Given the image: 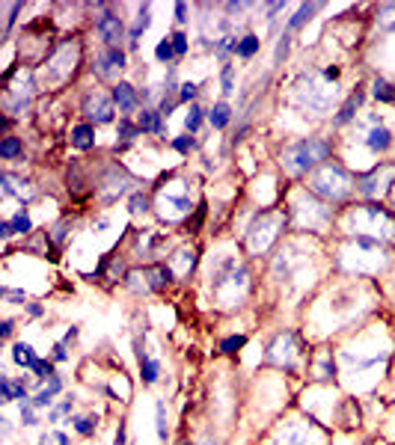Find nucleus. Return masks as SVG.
Wrapping results in <instances>:
<instances>
[{"label":"nucleus","instance_id":"4c0bfd02","mask_svg":"<svg viewBox=\"0 0 395 445\" xmlns=\"http://www.w3.org/2000/svg\"><path fill=\"white\" fill-rule=\"evenodd\" d=\"M21 425H24V428H36V425H39V416H36V407H33V398L21 400Z\"/></svg>","mask_w":395,"mask_h":445},{"label":"nucleus","instance_id":"79ce46f5","mask_svg":"<svg viewBox=\"0 0 395 445\" xmlns=\"http://www.w3.org/2000/svg\"><path fill=\"white\" fill-rule=\"evenodd\" d=\"M72 407H74V398H65L63 404H57V407H51V410H48V421L54 425V421H60L63 416H69V413H72Z\"/></svg>","mask_w":395,"mask_h":445},{"label":"nucleus","instance_id":"412c9836","mask_svg":"<svg viewBox=\"0 0 395 445\" xmlns=\"http://www.w3.org/2000/svg\"><path fill=\"white\" fill-rule=\"evenodd\" d=\"M13 362L18 365V369L33 371V369H36V362H39V356H36V350H33L27 341H15L13 344Z\"/></svg>","mask_w":395,"mask_h":445},{"label":"nucleus","instance_id":"f3484780","mask_svg":"<svg viewBox=\"0 0 395 445\" xmlns=\"http://www.w3.org/2000/svg\"><path fill=\"white\" fill-rule=\"evenodd\" d=\"M363 143H366V149L371 154H383V152H389V146H392V131L387 125H371V131L366 134Z\"/></svg>","mask_w":395,"mask_h":445},{"label":"nucleus","instance_id":"2f4dec72","mask_svg":"<svg viewBox=\"0 0 395 445\" xmlns=\"http://www.w3.org/2000/svg\"><path fill=\"white\" fill-rule=\"evenodd\" d=\"M9 222H13V232H15V235H21V238H27L30 232H33V220H30V211L27 208H18L15 217L9 220Z\"/></svg>","mask_w":395,"mask_h":445},{"label":"nucleus","instance_id":"6ab92c4d","mask_svg":"<svg viewBox=\"0 0 395 445\" xmlns=\"http://www.w3.org/2000/svg\"><path fill=\"white\" fill-rule=\"evenodd\" d=\"M137 359H140V377H143V386H155L161 380V362L152 359V356L143 350V344L137 341Z\"/></svg>","mask_w":395,"mask_h":445},{"label":"nucleus","instance_id":"bf43d9fd","mask_svg":"<svg viewBox=\"0 0 395 445\" xmlns=\"http://www.w3.org/2000/svg\"><path fill=\"white\" fill-rule=\"evenodd\" d=\"M107 226H111V220H107V217H98V220H95V229H98V232H104Z\"/></svg>","mask_w":395,"mask_h":445},{"label":"nucleus","instance_id":"49530a36","mask_svg":"<svg viewBox=\"0 0 395 445\" xmlns=\"http://www.w3.org/2000/svg\"><path fill=\"white\" fill-rule=\"evenodd\" d=\"M241 348H247V336H229L220 341V353H238Z\"/></svg>","mask_w":395,"mask_h":445},{"label":"nucleus","instance_id":"9b49d317","mask_svg":"<svg viewBox=\"0 0 395 445\" xmlns=\"http://www.w3.org/2000/svg\"><path fill=\"white\" fill-rule=\"evenodd\" d=\"M125 69H128V54L122 48H104L92 63V72H95L98 81H116Z\"/></svg>","mask_w":395,"mask_h":445},{"label":"nucleus","instance_id":"f704fd0d","mask_svg":"<svg viewBox=\"0 0 395 445\" xmlns=\"http://www.w3.org/2000/svg\"><path fill=\"white\" fill-rule=\"evenodd\" d=\"M170 42H172V48H175V60H182L184 54H188V48H191V39H188V33H184V30H172L170 33Z\"/></svg>","mask_w":395,"mask_h":445},{"label":"nucleus","instance_id":"09e8293b","mask_svg":"<svg viewBox=\"0 0 395 445\" xmlns=\"http://www.w3.org/2000/svg\"><path fill=\"white\" fill-rule=\"evenodd\" d=\"M63 386H65V383H63V377H60V374H54L48 383H42V389H39V392H45L48 398H57V395L63 392Z\"/></svg>","mask_w":395,"mask_h":445},{"label":"nucleus","instance_id":"58836bf2","mask_svg":"<svg viewBox=\"0 0 395 445\" xmlns=\"http://www.w3.org/2000/svg\"><path fill=\"white\" fill-rule=\"evenodd\" d=\"M57 362H51V359H39L36 362V369H33V377H36L39 383H48L54 374H57V369H54Z\"/></svg>","mask_w":395,"mask_h":445},{"label":"nucleus","instance_id":"37998d69","mask_svg":"<svg viewBox=\"0 0 395 445\" xmlns=\"http://www.w3.org/2000/svg\"><path fill=\"white\" fill-rule=\"evenodd\" d=\"M39 445H72V439L63 430H45L39 437Z\"/></svg>","mask_w":395,"mask_h":445},{"label":"nucleus","instance_id":"a211bd4d","mask_svg":"<svg viewBox=\"0 0 395 445\" xmlns=\"http://www.w3.org/2000/svg\"><path fill=\"white\" fill-rule=\"evenodd\" d=\"M152 24V6L149 3H143L137 9V21H134V27L128 30V51H137L140 48V39H143V33L149 30Z\"/></svg>","mask_w":395,"mask_h":445},{"label":"nucleus","instance_id":"39448f33","mask_svg":"<svg viewBox=\"0 0 395 445\" xmlns=\"http://www.w3.org/2000/svg\"><path fill=\"white\" fill-rule=\"evenodd\" d=\"M298 353H300V348H298V332H294V330H280L277 336L268 341L265 359H268L271 365H277V369L294 374V359H298Z\"/></svg>","mask_w":395,"mask_h":445},{"label":"nucleus","instance_id":"473e14b6","mask_svg":"<svg viewBox=\"0 0 395 445\" xmlns=\"http://www.w3.org/2000/svg\"><path fill=\"white\" fill-rule=\"evenodd\" d=\"M202 122H205V110L193 102L191 110H188V116H184V131H188V134H196V131L202 128Z\"/></svg>","mask_w":395,"mask_h":445},{"label":"nucleus","instance_id":"4468645a","mask_svg":"<svg viewBox=\"0 0 395 445\" xmlns=\"http://www.w3.org/2000/svg\"><path fill=\"white\" fill-rule=\"evenodd\" d=\"M0 191H3L6 199H18L21 208H24L33 196H36V187H33L30 181H21V178H13L9 172L0 175Z\"/></svg>","mask_w":395,"mask_h":445},{"label":"nucleus","instance_id":"dca6fc26","mask_svg":"<svg viewBox=\"0 0 395 445\" xmlns=\"http://www.w3.org/2000/svg\"><path fill=\"white\" fill-rule=\"evenodd\" d=\"M363 102H366V89H354V92L348 95V102L339 107V113L333 116V128L348 125V122L357 116V110H360V104H363Z\"/></svg>","mask_w":395,"mask_h":445},{"label":"nucleus","instance_id":"9d476101","mask_svg":"<svg viewBox=\"0 0 395 445\" xmlns=\"http://www.w3.org/2000/svg\"><path fill=\"white\" fill-rule=\"evenodd\" d=\"M158 214L163 222H179V220H191V214H196L191 193H175V191H163L158 196Z\"/></svg>","mask_w":395,"mask_h":445},{"label":"nucleus","instance_id":"7c9ffc66","mask_svg":"<svg viewBox=\"0 0 395 445\" xmlns=\"http://www.w3.org/2000/svg\"><path fill=\"white\" fill-rule=\"evenodd\" d=\"M315 9H318V3H303V6L298 9V13L291 15V21H289V24H285V30H289V33H294V30H300V27L306 24V21H309V18L315 15Z\"/></svg>","mask_w":395,"mask_h":445},{"label":"nucleus","instance_id":"de8ad7c7","mask_svg":"<svg viewBox=\"0 0 395 445\" xmlns=\"http://www.w3.org/2000/svg\"><path fill=\"white\" fill-rule=\"evenodd\" d=\"M0 400H3V404H13V400H15L13 377H9V374H0Z\"/></svg>","mask_w":395,"mask_h":445},{"label":"nucleus","instance_id":"e433bc0d","mask_svg":"<svg viewBox=\"0 0 395 445\" xmlns=\"http://www.w3.org/2000/svg\"><path fill=\"white\" fill-rule=\"evenodd\" d=\"M170 146H172L175 152H179V154H191L196 146H200V140H196L193 134H182V137H175V140L170 143Z\"/></svg>","mask_w":395,"mask_h":445},{"label":"nucleus","instance_id":"4d7b16f0","mask_svg":"<svg viewBox=\"0 0 395 445\" xmlns=\"http://www.w3.org/2000/svg\"><path fill=\"white\" fill-rule=\"evenodd\" d=\"M78 336H81V330L78 327H69V330H65V336H63V344H74V341H78Z\"/></svg>","mask_w":395,"mask_h":445},{"label":"nucleus","instance_id":"393cba45","mask_svg":"<svg viewBox=\"0 0 395 445\" xmlns=\"http://www.w3.org/2000/svg\"><path fill=\"white\" fill-rule=\"evenodd\" d=\"M69 232H72V220H69V217H63L60 222H54V226L48 229V241H51L57 250H63V247H65V241H69Z\"/></svg>","mask_w":395,"mask_h":445},{"label":"nucleus","instance_id":"6e6552de","mask_svg":"<svg viewBox=\"0 0 395 445\" xmlns=\"http://www.w3.org/2000/svg\"><path fill=\"white\" fill-rule=\"evenodd\" d=\"M98 15H95V33L104 42V48H122L125 42V21L113 13L111 3H95Z\"/></svg>","mask_w":395,"mask_h":445},{"label":"nucleus","instance_id":"aec40b11","mask_svg":"<svg viewBox=\"0 0 395 445\" xmlns=\"http://www.w3.org/2000/svg\"><path fill=\"white\" fill-rule=\"evenodd\" d=\"M72 146L78 152H92L95 149V125L90 122H81V125H72Z\"/></svg>","mask_w":395,"mask_h":445},{"label":"nucleus","instance_id":"864d4df0","mask_svg":"<svg viewBox=\"0 0 395 445\" xmlns=\"http://www.w3.org/2000/svg\"><path fill=\"white\" fill-rule=\"evenodd\" d=\"M188 9H191L188 3H175V21H179V24H188V21H191L188 18Z\"/></svg>","mask_w":395,"mask_h":445},{"label":"nucleus","instance_id":"cd10ccee","mask_svg":"<svg viewBox=\"0 0 395 445\" xmlns=\"http://www.w3.org/2000/svg\"><path fill=\"white\" fill-rule=\"evenodd\" d=\"M371 95L378 98L383 104H392L395 102V83H389L387 77H375V83H371Z\"/></svg>","mask_w":395,"mask_h":445},{"label":"nucleus","instance_id":"052dcab7","mask_svg":"<svg viewBox=\"0 0 395 445\" xmlns=\"http://www.w3.org/2000/svg\"><path fill=\"white\" fill-rule=\"evenodd\" d=\"M202 445H220V442H214V439H208V442H202Z\"/></svg>","mask_w":395,"mask_h":445},{"label":"nucleus","instance_id":"a878e982","mask_svg":"<svg viewBox=\"0 0 395 445\" xmlns=\"http://www.w3.org/2000/svg\"><path fill=\"white\" fill-rule=\"evenodd\" d=\"M72 428H74V433H78V437H95V430H98V416H74L72 419Z\"/></svg>","mask_w":395,"mask_h":445},{"label":"nucleus","instance_id":"423d86ee","mask_svg":"<svg viewBox=\"0 0 395 445\" xmlns=\"http://www.w3.org/2000/svg\"><path fill=\"white\" fill-rule=\"evenodd\" d=\"M74 63H78V42H63L57 51L48 54L45 60V83H63L74 74Z\"/></svg>","mask_w":395,"mask_h":445},{"label":"nucleus","instance_id":"5701e85b","mask_svg":"<svg viewBox=\"0 0 395 445\" xmlns=\"http://www.w3.org/2000/svg\"><path fill=\"white\" fill-rule=\"evenodd\" d=\"M259 48H261V39L256 36V33H247V36H241V39H238L235 54H238L241 60H253L256 54H259Z\"/></svg>","mask_w":395,"mask_h":445},{"label":"nucleus","instance_id":"ea45409f","mask_svg":"<svg viewBox=\"0 0 395 445\" xmlns=\"http://www.w3.org/2000/svg\"><path fill=\"white\" fill-rule=\"evenodd\" d=\"M220 89H223V95H232L235 92V65H223L220 69Z\"/></svg>","mask_w":395,"mask_h":445},{"label":"nucleus","instance_id":"20e7f679","mask_svg":"<svg viewBox=\"0 0 395 445\" xmlns=\"http://www.w3.org/2000/svg\"><path fill=\"white\" fill-rule=\"evenodd\" d=\"M392 187H395V161H380L369 172L357 175V193L369 199V202H378L380 196L392 193Z\"/></svg>","mask_w":395,"mask_h":445},{"label":"nucleus","instance_id":"ddd939ff","mask_svg":"<svg viewBox=\"0 0 395 445\" xmlns=\"http://www.w3.org/2000/svg\"><path fill=\"white\" fill-rule=\"evenodd\" d=\"M111 95H113V104L119 107V113H122V116H131V113H134V110L143 104V102H140V89H137L134 83H128V81L113 83Z\"/></svg>","mask_w":395,"mask_h":445},{"label":"nucleus","instance_id":"72a5a7b5","mask_svg":"<svg viewBox=\"0 0 395 445\" xmlns=\"http://www.w3.org/2000/svg\"><path fill=\"white\" fill-rule=\"evenodd\" d=\"M155 60H158V63H163V65H172V63H175V48H172L170 36H163V39L158 42V48H155Z\"/></svg>","mask_w":395,"mask_h":445},{"label":"nucleus","instance_id":"c03bdc74","mask_svg":"<svg viewBox=\"0 0 395 445\" xmlns=\"http://www.w3.org/2000/svg\"><path fill=\"white\" fill-rule=\"evenodd\" d=\"M196 92H200V83H193V81H184V83L179 86V104H193Z\"/></svg>","mask_w":395,"mask_h":445},{"label":"nucleus","instance_id":"2eb2a0df","mask_svg":"<svg viewBox=\"0 0 395 445\" xmlns=\"http://www.w3.org/2000/svg\"><path fill=\"white\" fill-rule=\"evenodd\" d=\"M137 125H140L143 134H155V137H163V134H167V122H163V116L155 107H143L137 113Z\"/></svg>","mask_w":395,"mask_h":445},{"label":"nucleus","instance_id":"c85d7f7f","mask_svg":"<svg viewBox=\"0 0 395 445\" xmlns=\"http://www.w3.org/2000/svg\"><path fill=\"white\" fill-rule=\"evenodd\" d=\"M235 48H238V39H235V36H220V39H214V57L220 60L223 65H226L229 57L235 54Z\"/></svg>","mask_w":395,"mask_h":445},{"label":"nucleus","instance_id":"f257e3e1","mask_svg":"<svg viewBox=\"0 0 395 445\" xmlns=\"http://www.w3.org/2000/svg\"><path fill=\"white\" fill-rule=\"evenodd\" d=\"M306 191L315 193L327 205H345L348 199L357 193V175H350L342 163L327 161L309 175Z\"/></svg>","mask_w":395,"mask_h":445},{"label":"nucleus","instance_id":"680f3d73","mask_svg":"<svg viewBox=\"0 0 395 445\" xmlns=\"http://www.w3.org/2000/svg\"><path fill=\"white\" fill-rule=\"evenodd\" d=\"M175 445H191V442H188V439H182V442H175Z\"/></svg>","mask_w":395,"mask_h":445},{"label":"nucleus","instance_id":"a19ab883","mask_svg":"<svg viewBox=\"0 0 395 445\" xmlns=\"http://www.w3.org/2000/svg\"><path fill=\"white\" fill-rule=\"evenodd\" d=\"M289 51H291V33H289V30H282L280 44H277V54H273V63L282 65V60L289 57Z\"/></svg>","mask_w":395,"mask_h":445},{"label":"nucleus","instance_id":"1a4fd4ad","mask_svg":"<svg viewBox=\"0 0 395 445\" xmlns=\"http://www.w3.org/2000/svg\"><path fill=\"white\" fill-rule=\"evenodd\" d=\"M81 113L86 116L90 125H111L113 116H116V104H113V95L102 92V89H90L81 102Z\"/></svg>","mask_w":395,"mask_h":445},{"label":"nucleus","instance_id":"7ed1b4c3","mask_svg":"<svg viewBox=\"0 0 395 445\" xmlns=\"http://www.w3.org/2000/svg\"><path fill=\"white\" fill-rule=\"evenodd\" d=\"M289 229V211H273V208H265L259 211L250 222L247 235H244V243L250 247L253 255H265L273 243L280 241V235Z\"/></svg>","mask_w":395,"mask_h":445},{"label":"nucleus","instance_id":"e2e57ef3","mask_svg":"<svg viewBox=\"0 0 395 445\" xmlns=\"http://www.w3.org/2000/svg\"><path fill=\"white\" fill-rule=\"evenodd\" d=\"M392 208H395V187H392Z\"/></svg>","mask_w":395,"mask_h":445},{"label":"nucleus","instance_id":"0eeeda50","mask_svg":"<svg viewBox=\"0 0 395 445\" xmlns=\"http://www.w3.org/2000/svg\"><path fill=\"white\" fill-rule=\"evenodd\" d=\"M95 191H98V199H102L104 205H113L122 196L134 193V178L128 175L125 166H111V170L102 175V181L95 184Z\"/></svg>","mask_w":395,"mask_h":445},{"label":"nucleus","instance_id":"f03ea898","mask_svg":"<svg viewBox=\"0 0 395 445\" xmlns=\"http://www.w3.org/2000/svg\"><path fill=\"white\" fill-rule=\"evenodd\" d=\"M330 154H333L330 140L303 137V140L291 143V146L282 152V166H285V170H289L291 175H312L318 166L330 161Z\"/></svg>","mask_w":395,"mask_h":445},{"label":"nucleus","instance_id":"603ef678","mask_svg":"<svg viewBox=\"0 0 395 445\" xmlns=\"http://www.w3.org/2000/svg\"><path fill=\"white\" fill-rule=\"evenodd\" d=\"M113 445H128V421L119 419V428H116V439Z\"/></svg>","mask_w":395,"mask_h":445},{"label":"nucleus","instance_id":"bb28decb","mask_svg":"<svg viewBox=\"0 0 395 445\" xmlns=\"http://www.w3.org/2000/svg\"><path fill=\"white\" fill-rule=\"evenodd\" d=\"M21 152H24V143H21L18 137H13V134H6V137L0 140V158H3V161L21 158Z\"/></svg>","mask_w":395,"mask_h":445},{"label":"nucleus","instance_id":"b1692460","mask_svg":"<svg viewBox=\"0 0 395 445\" xmlns=\"http://www.w3.org/2000/svg\"><path fill=\"white\" fill-rule=\"evenodd\" d=\"M155 430H158V439L167 442L170 439V413H167V400H158L155 404Z\"/></svg>","mask_w":395,"mask_h":445},{"label":"nucleus","instance_id":"4be33fe9","mask_svg":"<svg viewBox=\"0 0 395 445\" xmlns=\"http://www.w3.org/2000/svg\"><path fill=\"white\" fill-rule=\"evenodd\" d=\"M208 122H211L214 131H223L229 122H232V107H229L226 102H217L211 110H208Z\"/></svg>","mask_w":395,"mask_h":445},{"label":"nucleus","instance_id":"13d9d810","mask_svg":"<svg viewBox=\"0 0 395 445\" xmlns=\"http://www.w3.org/2000/svg\"><path fill=\"white\" fill-rule=\"evenodd\" d=\"M13 235H15V232H13V222H9V220H3V222H0V238H3V241H9Z\"/></svg>","mask_w":395,"mask_h":445},{"label":"nucleus","instance_id":"3c124183","mask_svg":"<svg viewBox=\"0 0 395 445\" xmlns=\"http://www.w3.org/2000/svg\"><path fill=\"white\" fill-rule=\"evenodd\" d=\"M13 332H15V321L13 318H3V324H0V339L13 341Z\"/></svg>","mask_w":395,"mask_h":445},{"label":"nucleus","instance_id":"8fccbe9b","mask_svg":"<svg viewBox=\"0 0 395 445\" xmlns=\"http://www.w3.org/2000/svg\"><path fill=\"white\" fill-rule=\"evenodd\" d=\"M51 362H69V344H63V341H57L51 348V356H48Z\"/></svg>","mask_w":395,"mask_h":445},{"label":"nucleus","instance_id":"f8f14e48","mask_svg":"<svg viewBox=\"0 0 395 445\" xmlns=\"http://www.w3.org/2000/svg\"><path fill=\"white\" fill-rule=\"evenodd\" d=\"M167 264L175 273V280H191V273L196 270V264H200V250L196 247H179L167 259Z\"/></svg>","mask_w":395,"mask_h":445},{"label":"nucleus","instance_id":"a18cd8bd","mask_svg":"<svg viewBox=\"0 0 395 445\" xmlns=\"http://www.w3.org/2000/svg\"><path fill=\"white\" fill-rule=\"evenodd\" d=\"M378 24H380V30H395V3H387V6H380Z\"/></svg>","mask_w":395,"mask_h":445},{"label":"nucleus","instance_id":"c9c22d12","mask_svg":"<svg viewBox=\"0 0 395 445\" xmlns=\"http://www.w3.org/2000/svg\"><path fill=\"white\" fill-rule=\"evenodd\" d=\"M149 208H152V199L146 193H140V191L131 193V199H128V211H131V214H146Z\"/></svg>","mask_w":395,"mask_h":445},{"label":"nucleus","instance_id":"5fc2aeb1","mask_svg":"<svg viewBox=\"0 0 395 445\" xmlns=\"http://www.w3.org/2000/svg\"><path fill=\"white\" fill-rule=\"evenodd\" d=\"M24 312L30 318H42L45 315V306H39V303H24Z\"/></svg>","mask_w":395,"mask_h":445},{"label":"nucleus","instance_id":"6e6d98bb","mask_svg":"<svg viewBox=\"0 0 395 445\" xmlns=\"http://www.w3.org/2000/svg\"><path fill=\"white\" fill-rule=\"evenodd\" d=\"M339 74H342V69H339V65H327V69H324V81L333 83V81H339Z\"/></svg>","mask_w":395,"mask_h":445},{"label":"nucleus","instance_id":"c756f323","mask_svg":"<svg viewBox=\"0 0 395 445\" xmlns=\"http://www.w3.org/2000/svg\"><path fill=\"white\" fill-rule=\"evenodd\" d=\"M116 137H122L125 143L143 137V131H140V125H137V119H131V116H122V119H119V125H116Z\"/></svg>","mask_w":395,"mask_h":445}]
</instances>
